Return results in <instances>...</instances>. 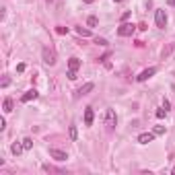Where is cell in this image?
I'll return each instance as SVG.
<instances>
[{
  "label": "cell",
  "mask_w": 175,
  "mask_h": 175,
  "mask_svg": "<svg viewBox=\"0 0 175 175\" xmlns=\"http://www.w3.org/2000/svg\"><path fill=\"white\" fill-rule=\"evenodd\" d=\"M56 31H58L60 35H66V33H68V27H58Z\"/></svg>",
  "instance_id": "obj_22"
},
{
  "label": "cell",
  "mask_w": 175,
  "mask_h": 175,
  "mask_svg": "<svg viewBox=\"0 0 175 175\" xmlns=\"http://www.w3.org/2000/svg\"><path fill=\"white\" fill-rule=\"evenodd\" d=\"M130 19V13H124V14H121V23H124V21H128Z\"/></svg>",
  "instance_id": "obj_25"
},
{
  "label": "cell",
  "mask_w": 175,
  "mask_h": 175,
  "mask_svg": "<svg viewBox=\"0 0 175 175\" xmlns=\"http://www.w3.org/2000/svg\"><path fill=\"white\" fill-rule=\"evenodd\" d=\"M134 25H132V23H126V21H124V23H121L120 27H117V35H120V37H130V35L134 33Z\"/></svg>",
  "instance_id": "obj_3"
},
{
  "label": "cell",
  "mask_w": 175,
  "mask_h": 175,
  "mask_svg": "<svg viewBox=\"0 0 175 175\" xmlns=\"http://www.w3.org/2000/svg\"><path fill=\"white\" fill-rule=\"evenodd\" d=\"M50 157L56 159V161H66L68 159L66 153H64V150H58V148H50Z\"/></svg>",
  "instance_id": "obj_7"
},
{
  "label": "cell",
  "mask_w": 175,
  "mask_h": 175,
  "mask_svg": "<svg viewBox=\"0 0 175 175\" xmlns=\"http://www.w3.org/2000/svg\"><path fill=\"white\" fill-rule=\"evenodd\" d=\"M93 120H95L93 107H87L85 109V124H87V126H93Z\"/></svg>",
  "instance_id": "obj_10"
},
{
  "label": "cell",
  "mask_w": 175,
  "mask_h": 175,
  "mask_svg": "<svg viewBox=\"0 0 175 175\" xmlns=\"http://www.w3.org/2000/svg\"><path fill=\"white\" fill-rule=\"evenodd\" d=\"M37 97H39V93H37L35 89H31V91H27V93H25L23 97H21V103H29V101H35Z\"/></svg>",
  "instance_id": "obj_8"
},
{
  "label": "cell",
  "mask_w": 175,
  "mask_h": 175,
  "mask_svg": "<svg viewBox=\"0 0 175 175\" xmlns=\"http://www.w3.org/2000/svg\"><path fill=\"white\" fill-rule=\"evenodd\" d=\"M95 43H99V46H107V39H103V37H95Z\"/></svg>",
  "instance_id": "obj_21"
},
{
  "label": "cell",
  "mask_w": 175,
  "mask_h": 175,
  "mask_svg": "<svg viewBox=\"0 0 175 175\" xmlns=\"http://www.w3.org/2000/svg\"><path fill=\"white\" fill-rule=\"evenodd\" d=\"M171 173H173V175H175V167H173V171H171Z\"/></svg>",
  "instance_id": "obj_27"
},
{
  "label": "cell",
  "mask_w": 175,
  "mask_h": 175,
  "mask_svg": "<svg viewBox=\"0 0 175 175\" xmlns=\"http://www.w3.org/2000/svg\"><path fill=\"white\" fill-rule=\"evenodd\" d=\"M10 150H13V155H14V157H19L21 153L25 150V148H23V142H21V144H13V146H10Z\"/></svg>",
  "instance_id": "obj_14"
},
{
  "label": "cell",
  "mask_w": 175,
  "mask_h": 175,
  "mask_svg": "<svg viewBox=\"0 0 175 175\" xmlns=\"http://www.w3.org/2000/svg\"><path fill=\"white\" fill-rule=\"evenodd\" d=\"M105 126H107V130H113L117 126V115L113 109H105Z\"/></svg>",
  "instance_id": "obj_2"
},
{
  "label": "cell",
  "mask_w": 175,
  "mask_h": 175,
  "mask_svg": "<svg viewBox=\"0 0 175 175\" xmlns=\"http://www.w3.org/2000/svg\"><path fill=\"white\" fill-rule=\"evenodd\" d=\"M17 72H25V64H19L17 66Z\"/></svg>",
  "instance_id": "obj_24"
},
{
  "label": "cell",
  "mask_w": 175,
  "mask_h": 175,
  "mask_svg": "<svg viewBox=\"0 0 175 175\" xmlns=\"http://www.w3.org/2000/svg\"><path fill=\"white\" fill-rule=\"evenodd\" d=\"M76 33L81 37H91V29H82V27H76Z\"/></svg>",
  "instance_id": "obj_15"
},
{
  "label": "cell",
  "mask_w": 175,
  "mask_h": 175,
  "mask_svg": "<svg viewBox=\"0 0 175 175\" xmlns=\"http://www.w3.org/2000/svg\"><path fill=\"white\" fill-rule=\"evenodd\" d=\"M43 62L50 64V66H54L56 64V54L50 50V47H43Z\"/></svg>",
  "instance_id": "obj_5"
},
{
  "label": "cell",
  "mask_w": 175,
  "mask_h": 175,
  "mask_svg": "<svg viewBox=\"0 0 175 175\" xmlns=\"http://www.w3.org/2000/svg\"><path fill=\"white\" fill-rule=\"evenodd\" d=\"M155 23L159 29H165L167 27V13L163 10V8H157L155 10Z\"/></svg>",
  "instance_id": "obj_1"
},
{
  "label": "cell",
  "mask_w": 175,
  "mask_h": 175,
  "mask_svg": "<svg viewBox=\"0 0 175 175\" xmlns=\"http://www.w3.org/2000/svg\"><path fill=\"white\" fill-rule=\"evenodd\" d=\"M87 25H89V27H95V25H97V17H89Z\"/></svg>",
  "instance_id": "obj_19"
},
{
  "label": "cell",
  "mask_w": 175,
  "mask_h": 175,
  "mask_svg": "<svg viewBox=\"0 0 175 175\" xmlns=\"http://www.w3.org/2000/svg\"><path fill=\"white\" fill-rule=\"evenodd\" d=\"M68 78H70V81H76V78H78V76H76V70H70V68H68V74H66Z\"/></svg>",
  "instance_id": "obj_18"
},
{
  "label": "cell",
  "mask_w": 175,
  "mask_h": 175,
  "mask_svg": "<svg viewBox=\"0 0 175 175\" xmlns=\"http://www.w3.org/2000/svg\"><path fill=\"white\" fill-rule=\"evenodd\" d=\"M163 107H165V109H167V111H169V107H171V103H169L167 99H163Z\"/></svg>",
  "instance_id": "obj_23"
},
{
  "label": "cell",
  "mask_w": 175,
  "mask_h": 175,
  "mask_svg": "<svg viewBox=\"0 0 175 175\" xmlns=\"http://www.w3.org/2000/svg\"><path fill=\"white\" fill-rule=\"evenodd\" d=\"M155 72H157V68H155V66H150V68H146V70H142V72L136 76V81H138V82H144V81H148V78H150V76H153Z\"/></svg>",
  "instance_id": "obj_4"
},
{
  "label": "cell",
  "mask_w": 175,
  "mask_h": 175,
  "mask_svg": "<svg viewBox=\"0 0 175 175\" xmlns=\"http://www.w3.org/2000/svg\"><path fill=\"white\" fill-rule=\"evenodd\" d=\"M93 89H95V85H93V82H87V85H82V87L78 89V91H76L74 99H78V97H82V95H89L91 91H93Z\"/></svg>",
  "instance_id": "obj_6"
},
{
  "label": "cell",
  "mask_w": 175,
  "mask_h": 175,
  "mask_svg": "<svg viewBox=\"0 0 175 175\" xmlns=\"http://www.w3.org/2000/svg\"><path fill=\"white\" fill-rule=\"evenodd\" d=\"M23 148H25V150L33 148V140H31V138H23Z\"/></svg>",
  "instance_id": "obj_16"
},
{
  "label": "cell",
  "mask_w": 175,
  "mask_h": 175,
  "mask_svg": "<svg viewBox=\"0 0 175 175\" xmlns=\"http://www.w3.org/2000/svg\"><path fill=\"white\" fill-rule=\"evenodd\" d=\"M68 136H70V140L76 142V138H78V130H76V126H70L68 128Z\"/></svg>",
  "instance_id": "obj_13"
},
{
  "label": "cell",
  "mask_w": 175,
  "mask_h": 175,
  "mask_svg": "<svg viewBox=\"0 0 175 175\" xmlns=\"http://www.w3.org/2000/svg\"><path fill=\"white\" fill-rule=\"evenodd\" d=\"M68 68H70V70H78V68H81V60H78V58H70V60H68Z\"/></svg>",
  "instance_id": "obj_12"
},
{
  "label": "cell",
  "mask_w": 175,
  "mask_h": 175,
  "mask_svg": "<svg viewBox=\"0 0 175 175\" xmlns=\"http://www.w3.org/2000/svg\"><path fill=\"white\" fill-rule=\"evenodd\" d=\"M169 4H171V6H175V0H169Z\"/></svg>",
  "instance_id": "obj_26"
},
{
  "label": "cell",
  "mask_w": 175,
  "mask_h": 175,
  "mask_svg": "<svg viewBox=\"0 0 175 175\" xmlns=\"http://www.w3.org/2000/svg\"><path fill=\"white\" fill-rule=\"evenodd\" d=\"M165 115H167V109H165V107H163V109H157V117H159V120L165 117Z\"/></svg>",
  "instance_id": "obj_20"
},
{
  "label": "cell",
  "mask_w": 175,
  "mask_h": 175,
  "mask_svg": "<svg viewBox=\"0 0 175 175\" xmlns=\"http://www.w3.org/2000/svg\"><path fill=\"white\" fill-rule=\"evenodd\" d=\"M13 99H10V97H6V99H4V103H2V111H4V113H10V111H13Z\"/></svg>",
  "instance_id": "obj_11"
},
{
  "label": "cell",
  "mask_w": 175,
  "mask_h": 175,
  "mask_svg": "<svg viewBox=\"0 0 175 175\" xmlns=\"http://www.w3.org/2000/svg\"><path fill=\"white\" fill-rule=\"evenodd\" d=\"M155 132H144V134H140L138 136V142H140V144H148V142H153L155 140Z\"/></svg>",
  "instance_id": "obj_9"
},
{
  "label": "cell",
  "mask_w": 175,
  "mask_h": 175,
  "mask_svg": "<svg viewBox=\"0 0 175 175\" xmlns=\"http://www.w3.org/2000/svg\"><path fill=\"white\" fill-rule=\"evenodd\" d=\"M157 136H161V134H165V126H155V130H153Z\"/></svg>",
  "instance_id": "obj_17"
}]
</instances>
